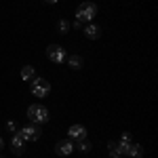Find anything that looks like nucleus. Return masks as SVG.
<instances>
[{
  "label": "nucleus",
  "mask_w": 158,
  "mask_h": 158,
  "mask_svg": "<svg viewBox=\"0 0 158 158\" xmlns=\"http://www.w3.org/2000/svg\"><path fill=\"white\" fill-rule=\"evenodd\" d=\"M34 78H36V70H34L32 65H23V68H21V80L32 82Z\"/></svg>",
  "instance_id": "11"
},
{
  "label": "nucleus",
  "mask_w": 158,
  "mask_h": 158,
  "mask_svg": "<svg viewBox=\"0 0 158 158\" xmlns=\"http://www.w3.org/2000/svg\"><path fill=\"white\" fill-rule=\"evenodd\" d=\"M6 131H9V133H17V124H15L13 120H9L6 122Z\"/></svg>",
  "instance_id": "16"
},
{
  "label": "nucleus",
  "mask_w": 158,
  "mask_h": 158,
  "mask_svg": "<svg viewBox=\"0 0 158 158\" xmlns=\"http://www.w3.org/2000/svg\"><path fill=\"white\" fill-rule=\"evenodd\" d=\"M11 150H13V154H17V156H21L25 152V141H23V137L19 133H13L11 135Z\"/></svg>",
  "instance_id": "8"
},
{
  "label": "nucleus",
  "mask_w": 158,
  "mask_h": 158,
  "mask_svg": "<svg viewBox=\"0 0 158 158\" xmlns=\"http://www.w3.org/2000/svg\"><path fill=\"white\" fill-rule=\"evenodd\" d=\"M27 120H32L34 124H44L49 120V110L40 103H32L27 106Z\"/></svg>",
  "instance_id": "2"
},
{
  "label": "nucleus",
  "mask_w": 158,
  "mask_h": 158,
  "mask_svg": "<svg viewBox=\"0 0 158 158\" xmlns=\"http://www.w3.org/2000/svg\"><path fill=\"white\" fill-rule=\"evenodd\" d=\"M44 2H47V4H57L59 0H44Z\"/></svg>",
  "instance_id": "17"
},
{
  "label": "nucleus",
  "mask_w": 158,
  "mask_h": 158,
  "mask_svg": "<svg viewBox=\"0 0 158 158\" xmlns=\"http://www.w3.org/2000/svg\"><path fill=\"white\" fill-rule=\"evenodd\" d=\"M108 148H110V158H124V152H122L118 141H110Z\"/></svg>",
  "instance_id": "10"
},
{
  "label": "nucleus",
  "mask_w": 158,
  "mask_h": 158,
  "mask_svg": "<svg viewBox=\"0 0 158 158\" xmlns=\"http://www.w3.org/2000/svg\"><path fill=\"white\" fill-rule=\"evenodd\" d=\"M57 32H59V34H68V32H70V23H68L65 19H59V21H57Z\"/></svg>",
  "instance_id": "14"
},
{
  "label": "nucleus",
  "mask_w": 158,
  "mask_h": 158,
  "mask_svg": "<svg viewBox=\"0 0 158 158\" xmlns=\"http://www.w3.org/2000/svg\"><path fill=\"white\" fill-rule=\"evenodd\" d=\"M68 137H70L72 141L86 139V129H85V124H72V127L68 129Z\"/></svg>",
  "instance_id": "7"
},
{
  "label": "nucleus",
  "mask_w": 158,
  "mask_h": 158,
  "mask_svg": "<svg viewBox=\"0 0 158 158\" xmlns=\"http://www.w3.org/2000/svg\"><path fill=\"white\" fill-rule=\"evenodd\" d=\"M2 148H4V139L0 137V150H2Z\"/></svg>",
  "instance_id": "18"
},
{
  "label": "nucleus",
  "mask_w": 158,
  "mask_h": 158,
  "mask_svg": "<svg viewBox=\"0 0 158 158\" xmlns=\"http://www.w3.org/2000/svg\"><path fill=\"white\" fill-rule=\"evenodd\" d=\"M17 133L23 137V141H38L40 139V124H25L23 129H19Z\"/></svg>",
  "instance_id": "4"
},
{
  "label": "nucleus",
  "mask_w": 158,
  "mask_h": 158,
  "mask_svg": "<svg viewBox=\"0 0 158 158\" xmlns=\"http://www.w3.org/2000/svg\"><path fill=\"white\" fill-rule=\"evenodd\" d=\"M74 150H76V146H74L72 139H61V141L55 143V152H57L59 156H70Z\"/></svg>",
  "instance_id": "6"
},
{
  "label": "nucleus",
  "mask_w": 158,
  "mask_h": 158,
  "mask_svg": "<svg viewBox=\"0 0 158 158\" xmlns=\"http://www.w3.org/2000/svg\"><path fill=\"white\" fill-rule=\"evenodd\" d=\"M97 15V4L95 2H82L76 11V19H74V27H80L82 23H91Z\"/></svg>",
  "instance_id": "1"
},
{
  "label": "nucleus",
  "mask_w": 158,
  "mask_h": 158,
  "mask_svg": "<svg viewBox=\"0 0 158 158\" xmlns=\"http://www.w3.org/2000/svg\"><path fill=\"white\" fill-rule=\"evenodd\" d=\"M0 158H4V156H0Z\"/></svg>",
  "instance_id": "19"
},
{
  "label": "nucleus",
  "mask_w": 158,
  "mask_h": 158,
  "mask_svg": "<svg viewBox=\"0 0 158 158\" xmlns=\"http://www.w3.org/2000/svg\"><path fill=\"white\" fill-rule=\"evenodd\" d=\"M30 89H32V95H34V97L42 99L51 93V82L44 80V78H34V80L30 82Z\"/></svg>",
  "instance_id": "3"
},
{
  "label": "nucleus",
  "mask_w": 158,
  "mask_h": 158,
  "mask_svg": "<svg viewBox=\"0 0 158 158\" xmlns=\"http://www.w3.org/2000/svg\"><path fill=\"white\" fill-rule=\"evenodd\" d=\"M85 36L89 38V40H95V38L101 36V27H99L97 23H86V27H85Z\"/></svg>",
  "instance_id": "9"
},
{
  "label": "nucleus",
  "mask_w": 158,
  "mask_h": 158,
  "mask_svg": "<svg viewBox=\"0 0 158 158\" xmlns=\"http://www.w3.org/2000/svg\"><path fill=\"white\" fill-rule=\"evenodd\" d=\"M127 156L129 158H141L143 156V148L139 146V143H131L129 150H127Z\"/></svg>",
  "instance_id": "12"
},
{
  "label": "nucleus",
  "mask_w": 158,
  "mask_h": 158,
  "mask_svg": "<svg viewBox=\"0 0 158 158\" xmlns=\"http://www.w3.org/2000/svg\"><path fill=\"white\" fill-rule=\"evenodd\" d=\"M91 148H93V146H91L89 139H80V141H78V150L85 152V154H86V152H91Z\"/></svg>",
  "instance_id": "15"
},
{
  "label": "nucleus",
  "mask_w": 158,
  "mask_h": 158,
  "mask_svg": "<svg viewBox=\"0 0 158 158\" xmlns=\"http://www.w3.org/2000/svg\"><path fill=\"white\" fill-rule=\"evenodd\" d=\"M47 57H49L53 63H63V61L68 59V53H65V49L59 47V44H51L49 49H47Z\"/></svg>",
  "instance_id": "5"
},
{
  "label": "nucleus",
  "mask_w": 158,
  "mask_h": 158,
  "mask_svg": "<svg viewBox=\"0 0 158 158\" xmlns=\"http://www.w3.org/2000/svg\"><path fill=\"white\" fill-rule=\"evenodd\" d=\"M82 63H85V61H82L80 55H70V57H68V65H70L72 70H80V68H82Z\"/></svg>",
  "instance_id": "13"
}]
</instances>
